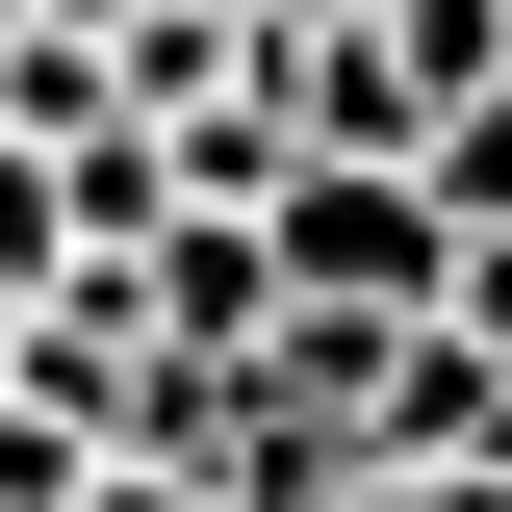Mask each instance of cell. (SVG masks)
<instances>
[{
	"instance_id": "6da1fadb",
	"label": "cell",
	"mask_w": 512,
	"mask_h": 512,
	"mask_svg": "<svg viewBox=\"0 0 512 512\" xmlns=\"http://www.w3.org/2000/svg\"><path fill=\"white\" fill-rule=\"evenodd\" d=\"M282 308H436L461 282V205H436V154H282Z\"/></svg>"
},
{
	"instance_id": "7a4b0ae2",
	"label": "cell",
	"mask_w": 512,
	"mask_h": 512,
	"mask_svg": "<svg viewBox=\"0 0 512 512\" xmlns=\"http://www.w3.org/2000/svg\"><path fill=\"white\" fill-rule=\"evenodd\" d=\"M436 205H461V231H512V77H461V103H436Z\"/></svg>"
},
{
	"instance_id": "3957f363",
	"label": "cell",
	"mask_w": 512,
	"mask_h": 512,
	"mask_svg": "<svg viewBox=\"0 0 512 512\" xmlns=\"http://www.w3.org/2000/svg\"><path fill=\"white\" fill-rule=\"evenodd\" d=\"M333 512H512V461H359Z\"/></svg>"
},
{
	"instance_id": "277c9868",
	"label": "cell",
	"mask_w": 512,
	"mask_h": 512,
	"mask_svg": "<svg viewBox=\"0 0 512 512\" xmlns=\"http://www.w3.org/2000/svg\"><path fill=\"white\" fill-rule=\"evenodd\" d=\"M77 512H231V487H205V461H103Z\"/></svg>"
},
{
	"instance_id": "5b68a950",
	"label": "cell",
	"mask_w": 512,
	"mask_h": 512,
	"mask_svg": "<svg viewBox=\"0 0 512 512\" xmlns=\"http://www.w3.org/2000/svg\"><path fill=\"white\" fill-rule=\"evenodd\" d=\"M0 26H26V0H0Z\"/></svg>"
}]
</instances>
